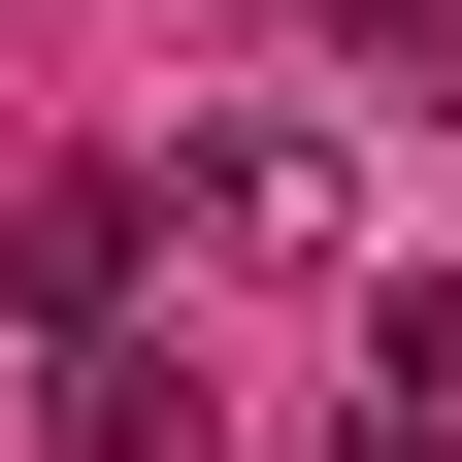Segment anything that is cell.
Returning a JSON list of instances; mask_svg holds the SVG:
<instances>
[{"instance_id":"cell-2","label":"cell","mask_w":462,"mask_h":462,"mask_svg":"<svg viewBox=\"0 0 462 462\" xmlns=\"http://www.w3.org/2000/svg\"><path fill=\"white\" fill-rule=\"evenodd\" d=\"M133 231H165L133 165H67V199H33V330H67V364H99V330H133Z\"/></svg>"},{"instance_id":"cell-1","label":"cell","mask_w":462,"mask_h":462,"mask_svg":"<svg viewBox=\"0 0 462 462\" xmlns=\"http://www.w3.org/2000/svg\"><path fill=\"white\" fill-rule=\"evenodd\" d=\"M165 231H199V264H364V165H330V133H199Z\"/></svg>"},{"instance_id":"cell-3","label":"cell","mask_w":462,"mask_h":462,"mask_svg":"<svg viewBox=\"0 0 462 462\" xmlns=\"http://www.w3.org/2000/svg\"><path fill=\"white\" fill-rule=\"evenodd\" d=\"M364 364H396V396H430V430H462V264H430V298H396V330H364Z\"/></svg>"},{"instance_id":"cell-4","label":"cell","mask_w":462,"mask_h":462,"mask_svg":"<svg viewBox=\"0 0 462 462\" xmlns=\"http://www.w3.org/2000/svg\"><path fill=\"white\" fill-rule=\"evenodd\" d=\"M330 462H462V430H430V396H364V430H330Z\"/></svg>"}]
</instances>
